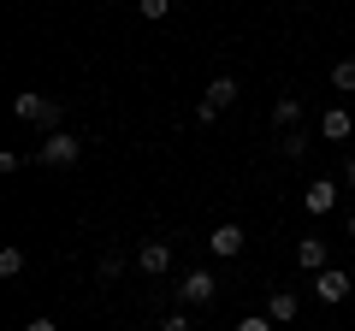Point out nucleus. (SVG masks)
Returning <instances> with one entry per match:
<instances>
[{
  "label": "nucleus",
  "instance_id": "f03ea898",
  "mask_svg": "<svg viewBox=\"0 0 355 331\" xmlns=\"http://www.w3.org/2000/svg\"><path fill=\"white\" fill-rule=\"evenodd\" d=\"M231 101H237V77H214V83L202 89V107H196V118H202V125H214V118L225 113Z\"/></svg>",
  "mask_w": 355,
  "mask_h": 331
},
{
  "label": "nucleus",
  "instance_id": "f8f14e48",
  "mask_svg": "<svg viewBox=\"0 0 355 331\" xmlns=\"http://www.w3.org/2000/svg\"><path fill=\"white\" fill-rule=\"evenodd\" d=\"M272 125L296 130V125H302V101H296V95H279V101H272Z\"/></svg>",
  "mask_w": 355,
  "mask_h": 331
},
{
  "label": "nucleus",
  "instance_id": "4468645a",
  "mask_svg": "<svg viewBox=\"0 0 355 331\" xmlns=\"http://www.w3.org/2000/svg\"><path fill=\"white\" fill-rule=\"evenodd\" d=\"M279 148H284V160H302V154H308V130H284Z\"/></svg>",
  "mask_w": 355,
  "mask_h": 331
},
{
  "label": "nucleus",
  "instance_id": "dca6fc26",
  "mask_svg": "<svg viewBox=\"0 0 355 331\" xmlns=\"http://www.w3.org/2000/svg\"><path fill=\"white\" fill-rule=\"evenodd\" d=\"M160 331H196V325H190V314L178 307V314H166V319H160Z\"/></svg>",
  "mask_w": 355,
  "mask_h": 331
},
{
  "label": "nucleus",
  "instance_id": "9d476101",
  "mask_svg": "<svg viewBox=\"0 0 355 331\" xmlns=\"http://www.w3.org/2000/svg\"><path fill=\"white\" fill-rule=\"evenodd\" d=\"M302 207H308V213H331V207H338V184H331V178H314V184L302 190Z\"/></svg>",
  "mask_w": 355,
  "mask_h": 331
},
{
  "label": "nucleus",
  "instance_id": "6e6552de",
  "mask_svg": "<svg viewBox=\"0 0 355 331\" xmlns=\"http://www.w3.org/2000/svg\"><path fill=\"white\" fill-rule=\"evenodd\" d=\"M296 267H302V272H326V267H331L326 237H302V242H296Z\"/></svg>",
  "mask_w": 355,
  "mask_h": 331
},
{
  "label": "nucleus",
  "instance_id": "f257e3e1",
  "mask_svg": "<svg viewBox=\"0 0 355 331\" xmlns=\"http://www.w3.org/2000/svg\"><path fill=\"white\" fill-rule=\"evenodd\" d=\"M36 160H42V166H53V172H65V166L83 160V136H71V130H53V136L36 148Z\"/></svg>",
  "mask_w": 355,
  "mask_h": 331
},
{
  "label": "nucleus",
  "instance_id": "aec40b11",
  "mask_svg": "<svg viewBox=\"0 0 355 331\" xmlns=\"http://www.w3.org/2000/svg\"><path fill=\"white\" fill-rule=\"evenodd\" d=\"M343 178H349V190H355V154H349V166H343Z\"/></svg>",
  "mask_w": 355,
  "mask_h": 331
},
{
  "label": "nucleus",
  "instance_id": "a211bd4d",
  "mask_svg": "<svg viewBox=\"0 0 355 331\" xmlns=\"http://www.w3.org/2000/svg\"><path fill=\"white\" fill-rule=\"evenodd\" d=\"M237 331H272V319H266V314H249V319H237Z\"/></svg>",
  "mask_w": 355,
  "mask_h": 331
},
{
  "label": "nucleus",
  "instance_id": "20e7f679",
  "mask_svg": "<svg viewBox=\"0 0 355 331\" xmlns=\"http://www.w3.org/2000/svg\"><path fill=\"white\" fill-rule=\"evenodd\" d=\"M12 118H24V125H60V101H48V95H18L12 101Z\"/></svg>",
  "mask_w": 355,
  "mask_h": 331
},
{
  "label": "nucleus",
  "instance_id": "2eb2a0df",
  "mask_svg": "<svg viewBox=\"0 0 355 331\" xmlns=\"http://www.w3.org/2000/svg\"><path fill=\"white\" fill-rule=\"evenodd\" d=\"M24 272V249H0V278H18Z\"/></svg>",
  "mask_w": 355,
  "mask_h": 331
},
{
  "label": "nucleus",
  "instance_id": "9b49d317",
  "mask_svg": "<svg viewBox=\"0 0 355 331\" xmlns=\"http://www.w3.org/2000/svg\"><path fill=\"white\" fill-rule=\"evenodd\" d=\"M349 113H343V107H326V113H320V136H326V142H343V136H349Z\"/></svg>",
  "mask_w": 355,
  "mask_h": 331
},
{
  "label": "nucleus",
  "instance_id": "f3484780",
  "mask_svg": "<svg viewBox=\"0 0 355 331\" xmlns=\"http://www.w3.org/2000/svg\"><path fill=\"white\" fill-rule=\"evenodd\" d=\"M137 6H142V18H166L172 12V0H137Z\"/></svg>",
  "mask_w": 355,
  "mask_h": 331
},
{
  "label": "nucleus",
  "instance_id": "6ab92c4d",
  "mask_svg": "<svg viewBox=\"0 0 355 331\" xmlns=\"http://www.w3.org/2000/svg\"><path fill=\"white\" fill-rule=\"evenodd\" d=\"M24 331H60V325H53V319H30Z\"/></svg>",
  "mask_w": 355,
  "mask_h": 331
},
{
  "label": "nucleus",
  "instance_id": "1a4fd4ad",
  "mask_svg": "<svg viewBox=\"0 0 355 331\" xmlns=\"http://www.w3.org/2000/svg\"><path fill=\"white\" fill-rule=\"evenodd\" d=\"M296 314H302V296L296 290H272L266 296V319H272V325H291Z\"/></svg>",
  "mask_w": 355,
  "mask_h": 331
},
{
  "label": "nucleus",
  "instance_id": "ddd939ff",
  "mask_svg": "<svg viewBox=\"0 0 355 331\" xmlns=\"http://www.w3.org/2000/svg\"><path fill=\"white\" fill-rule=\"evenodd\" d=\"M331 89H338V95H355V60H338V65H331Z\"/></svg>",
  "mask_w": 355,
  "mask_h": 331
},
{
  "label": "nucleus",
  "instance_id": "0eeeda50",
  "mask_svg": "<svg viewBox=\"0 0 355 331\" xmlns=\"http://www.w3.org/2000/svg\"><path fill=\"white\" fill-rule=\"evenodd\" d=\"M172 267V242H160V237H148L137 249V272H148V278H160V272Z\"/></svg>",
  "mask_w": 355,
  "mask_h": 331
},
{
  "label": "nucleus",
  "instance_id": "7ed1b4c3",
  "mask_svg": "<svg viewBox=\"0 0 355 331\" xmlns=\"http://www.w3.org/2000/svg\"><path fill=\"white\" fill-rule=\"evenodd\" d=\"M214 296H219V284H214V272H207V267H196V272L178 278V302H184V307H207Z\"/></svg>",
  "mask_w": 355,
  "mask_h": 331
},
{
  "label": "nucleus",
  "instance_id": "412c9836",
  "mask_svg": "<svg viewBox=\"0 0 355 331\" xmlns=\"http://www.w3.org/2000/svg\"><path fill=\"white\" fill-rule=\"evenodd\" d=\"M349 237H355V213H349Z\"/></svg>",
  "mask_w": 355,
  "mask_h": 331
},
{
  "label": "nucleus",
  "instance_id": "423d86ee",
  "mask_svg": "<svg viewBox=\"0 0 355 331\" xmlns=\"http://www.w3.org/2000/svg\"><path fill=\"white\" fill-rule=\"evenodd\" d=\"M349 290H355V278H349L343 267L314 272V296H320V302H349Z\"/></svg>",
  "mask_w": 355,
  "mask_h": 331
},
{
  "label": "nucleus",
  "instance_id": "39448f33",
  "mask_svg": "<svg viewBox=\"0 0 355 331\" xmlns=\"http://www.w3.org/2000/svg\"><path fill=\"white\" fill-rule=\"evenodd\" d=\"M243 242H249V237H243V225H231V219H225V225L207 231V255H214V260H231V255H243Z\"/></svg>",
  "mask_w": 355,
  "mask_h": 331
}]
</instances>
